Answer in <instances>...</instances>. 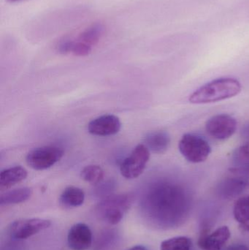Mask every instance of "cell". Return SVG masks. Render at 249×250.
Listing matches in <instances>:
<instances>
[{"mask_svg": "<svg viewBox=\"0 0 249 250\" xmlns=\"http://www.w3.org/2000/svg\"><path fill=\"white\" fill-rule=\"evenodd\" d=\"M230 236L229 228L222 226L211 233L203 232L197 244L199 248L203 250H222Z\"/></svg>", "mask_w": 249, "mask_h": 250, "instance_id": "30bf717a", "label": "cell"}, {"mask_svg": "<svg viewBox=\"0 0 249 250\" xmlns=\"http://www.w3.org/2000/svg\"><path fill=\"white\" fill-rule=\"evenodd\" d=\"M150 159V151L145 144H138L131 154L124 159L120 166L122 176L127 179H136L146 169Z\"/></svg>", "mask_w": 249, "mask_h": 250, "instance_id": "5b68a950", "label": "cell"}, {"mask_svg": "<svg viewBox=\"0 0 249 250\" xmlns=\"http://www.w3.org/2000/svg\"><path fill=\"white\" fill-rule=\"evenodd\" d=\"M238 123L229 114H221L211 117L206 124V129L212 138L218 141H226L237 130Z\"/></svg>", "mask_w": 249, "mask_h": 250, "instance_id": "8992f818", "label": "cell"}, {"mask_svg": "<svg viewBox=\"0 0 249 250\" xmlns=\"http://www.w3.org/2000/svg\"><path fill=\"white\" fill-rule=\"evenodd\" d=\"M121 123L113 114H105L92 120L88 125L89 133L97 136H111L119 132Z\"/></svg>", "mask_w": 249, "mask_h": 250, "instance_id": "ba28073f", "label": "cell"}, {"mask_svg": "<svg viewBox=\"0 0 249 250\" xmlns=\"http://www.w3.org/2000/svg\"><path fill=\"white\" fill-rule=\"evenodd\" d=\"M248 230L249 231V226H248Z\"/></svg>", "mask_w": 249, "mask_h": 250, "instance_id": "83f0119b", "label": "cell"}, {"mask_svg": "<svg viewBox=\"0 0 249 250\" xmlns=\"http://www.w3.org/2000/svg\"><path fill=\"white\" fill-rule=\"evenodd\" d=\"M232 175V176H229L221 181L217 186L218 194L225 199H230L238 196L247 187L242 179L235 175Z\"/></svg>", "mask_w": 249, "mask_h": 250, "instance_id": "7c38bea8", "label": "cell"}, {"mask_svg": "<svg viewBox=\"0 0 249 250\" xmlns=\"http://www.w3.org/2000/svg\"><path fill=\"white\" fill-rule=\"evenodd\" d=\"M64 154V150L60 147L44 146L31 150L26 155V162L34 170H46L61 160Z\"/></svg>", "mask_w": 249, "mask_h": 250, "instance_id": "277c9868", "label": "cell"}, {"mask_svg": "<svg viewBox=\"0 0 249 250\" xmlns=\"http://www.w3.org/2000/svg\"><path fill=\"white\" fill-rule=\"evenodd\" d=\"M105 173L100 166L89 165L82 169L80 177L91 185H99L103 180Z\"/></svg>", "mask_w": 249, "mask_h": 250, "instance_id": "e0dca14e", "label": "cell"}, {"mask_svg": "<svg viewBox=\"0 0 249 250\" xmlns=\"http://www.w3.org/2000/svg\"><path fill=\"white\" fill-rule=\"evenodd\" d=\"M92 51V46L84 43L81 41H77L73 42V48H72V54L77 57H85L89 55Z\"/></svg>", "mask_w": 249, "mask_h": 250, "instance_id": "44dd1931", "label": "cell"}, {"mask_svg": "<svg viewBox=\"0 0 249 250\" xmlns=\"http://www.w3.org/2000/svg\"><path fill=\"white\" fill-rule=\"evenodd\" d=\"M104 28L101 24H95L82 32L79 37V41L88 44L92 46L96 45L99 42L102 33H103Z\"/></svg>", "mask_w": 249, "mask_h": 250, "instance_id": "d6986e66", "label": "cell"}, {"mask_svg": "<svg viewBox=\"0 0 249 250\" xmlns=\"http://www.w3.org/2000/svg\"><path fill=\"white\" fill-rule=\"evenodd\" d=\"M67 242L72 250H89L92 244L90 228L84 223L74 225L69 230Z\"/></svg>", "mask_w": 249, "mask_h": 250, "instance_id": "9c48e42d", "label": "cell"}, {"mask_svg": "<svg viewBox=\"0 0 249 250\" xmlns=\"http://www.w3.org/2000/svg\"><path fill=\"white\" fill-rule=\"evenodd\" d=\"M242 86L232 78L215 79L194 91L189 101L193 104H207L230 99L239 95Z\"/></svg>", "mask_w": 249, "mask_h": 250, "instance_id": "6da1fadb", "label": "cell"}, {"mask_svg": "<svg viewBox=\"0 0 249 250\" xmlns=\"http://www.w3.org/2000/svg\"><path fill=\"white\" fill-rule=\"evenodd\" d=\"M234 217L241 225H247L249 222V195L241 197L235 203L233 208Z\"/></svg>", "mask_w": 249, "mask_h": 250, "instance_id": "ac0fdd59", "label": "cell"}, {"mask_svg": "<svg viewBox=\"0 0 249 250\" xmlns=\"http://www.w3.org/2000/svg\"><path fill=\"white\" fill-rule=\"evenodd\" d=\"M51 226V221L44 219H24L14 222L10 228L12 237L16 239H26Z\"/></svg>", "mask_w": 249, "mask_h": 250, "instance_id": "52a82bcc", "label": "cell"}, {"mask_svg": "<svg viewBox=\"0 0 249 250\" xmlns=\"http://www.w3.org/2000/svg\"><path fill=\"white\" fill-rule=\"evenodd\" d=\"M222 250H249L247 245H233Z\"/></svg>", "mask_w": 249, "mask_h": 250, "instance_id": "d4e9b609", "label": "cell"}, {"mask_svg": "<svg viewBox=\"0 0 249 250\" xmlns=\"http://www.w3.org/2000/svg\"><path fill=\"white\" fill-rule=\"evenodd\" d=\"M8 1H19V0H8Z\"/></svg>", "mask_w": 249, "mask_h": 250, "instance_id": "4316f807", "label": "cell"}, {"mask_svg": "<svg viewBox=\"0 0 249 250\" xmlns=\"http://www.w3.org/2000/svg\"><path fill=\"white\" fill-rule=\"evenodd\" d=\"M32 190L29 188H20L12 189L1 194L0 197V205L7 206L24 202L30 198Z\"/></svg>", "mask_w": 249, "mask_h": 250, "instance_id": "9a60e30c", "label": "cell"}, {"mask_svg": "<svg viewBox=\"0 0 249 250\" xmlns=\"http://www.w3.org/2000/svg\"><path fill=\"white\" fill-rule=\"evenodd\" d=\"M28 172L21 166H14L4 169L0 173V189H10L16 184L21 182L27 177Z\"/></svg>", "mask_w": 249, "mask_h": 250, "instance_id": "4fadbf2b", "label": "cell"}, {"mask_svg": "<svg viewBox=\"0 0 249 250\" xmlns=\"http://www.w3.org/2000/svg\"><path fill=\"white\" fill-rule=\"evenodd\" d=\"M241 135L243 138L249 141V122H247L241 128Z\"/></svg>", "mask_w": 249, "mask_h": 250, "instance_id": "cb8c5ba5", "label": "cell"}, {"mask_svg": "<svg viewBox=\"0 0 249 250\" xmlns=\"http://www.w3.org/2000/svg\"><path fill=\"white\" fill-rule=\"evenodd\" d=\"M73 42L74 41H70V40L61 41L57 46L58 52L61 54H67L69 53H71Z\"/></svg>", "mask_w": 249, "mask_h": 250, "instance_id": "603a6c76", "label": "cell"}, {"mask_svg": "<svg viewBox=\"0 0 249 250\" xmlns=\"http://www.w3.org/2000/svg\"><path fill=\"white\" fill-rule=\"evenodd\" d=\"M84 201L85 193L83 189L74 186L65 188L59 198L60 204L67 208L80 207Z\"/></svg>", "mask_w": 249, "mask_h": 250, "instance_id": "5bb4252c", "label": "cell"}, {"mask_svg": "<svg viewBox=\"0 0 249 250\" xmlns=\"http://www.w3.org/2000/svg\"><path fill=\"white\" fill-rule=\"evenodd\" d=\"M127 250H147L145 247L140 246V245H138V246H134L133 247V248H130V249Z\"/></svg>", "mask_w": 249, "mask_h": 250, "instance_id": "484cf974", "label": "cell"}, {"mask_svg": "<svg viewBox=\"0 0 249 250\" xmlns=\"http://www.w3.org/2000/svg\"><path fill=\"white\" fill-rule=\"evenodd\" d=\"M231 174L238 176L244 181L247 186H249V167L247 168H232L230 169Z\"/></svg>", "mask_w": 249, "mask_h": 250, "instance_id": "7402d4cb", "label": "cell"}, {"mask_svg": "<svg viewBox=\"0 0 249 250\" xmlns=\"http://www.w3.org/2000/svg\"><path fill=\"white\" fill-rule=\"evenodd\" d=\"M130 205V200L126 195H114L101 201L96 210L98 215L111 225L118 224L124 217Z\"/></svg>", "mask_w": 249, "mask_h": 250, "instance_id": "3957f363", "label": "cell"}, {"mask_svg": "<svg viewBox=\"0 0 249 250\" xmlns=\"http://www.w3.org/2000/svg\"><path fill=\"white\" fill-rule=\"evenodd\" d=\"M232 168L249 167V142L235 148L231 156Z\"/></svg>", "mask_w": 249, "mask_h": 250, "instance_id": "2e32d148", "label": "cell"}, {"mask_svg": "<svg viewBox=\"0 0 249 250\" xmlns=\"http://www.w3.org/2000/svg\"><path fill=\"white\" fill-rule=\"evenodd\" d=\"M192 241L185 236H178L164 241L161 244V250H190Z\"/></svg>", "mask_w": 249, "mask_h": 250, "instance_id": "ffe728a7", "label": "cell"}, {"mask_svg": "<svg viewBox=\"0 0 249 250\" xmlns=\"http://www.w3.org/2000/svg\"><path fill=\"white\" fill-rule=\"evenodd\" d=\"M171 135L166 131L157 130L149 132L144 138V144L149 151L155 154H164L171 146Z\"/></svg>", "mask_w": 249, "mask_h": 250, "instance_id": "8fae6325", "label": "cell"}, {"mask_svg": "<svg viewBox=\"0 0 249 250\" xmlns=\"http://www.w3.org/2000/svg\"><path fill=\"white\" fill-rule=\"evenodd\" d=\"M178 149L183 157L192 163H203L211 153L209 142L203 137L192 133L183 135L178 144Z\"/></svg>", "mask_w": 249, "mask_h": 250, "instance_id": "7a4b0ae2", "label": "cell"}]
</instances>
